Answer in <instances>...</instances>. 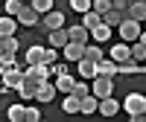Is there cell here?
I'll use <instances>...</instances> for the list:
<instances>
[{
    "label": "cell",
    "instance_id": "26",
    "mask_svg": "<svg viewBox=\"0 0 146 122\" xmlns=\"http://www.w3.org/2000/svg\"><path fill=\"white\" fill-rule=\"evenodd\" d=\"M85 58H91V61H100V58H105V52H102V47L100 44H85Z\"/></svg>",
    "mask_w": 146,
    "mask_h": 122
},
{
    "label": "cell",
    "instance_id": "32",
    "mask_svg": "<svg viewBox=\"0 0 146 122\" xmlns=\"http://www.w3.org/2000/svg\"><path fill=\"white\" fill-rule=\"evenodd\" d=\"M70 93H73V96H79V99H85V96L91 93V84H88V79H85V81H76Z\"/></svg>",
    "mask_w": 146,
    "mask_h": 122
},
{
    "label": "cell",
    "instance_id": "38",
    "mask_svg": "<svg viewBox=\"0 0 146 122\" xmlns=\"http://www.w3.org/2000/svg\"><path fill=\"white\" fill-rule=\"evenodd\" d=\"M50 73H53V76H62V73H67V64L56 61V64H50Z\"/></svg>",
    "mask_w": 146,
    "mask_h": 122
},
{
    "label": "cell",
    "instance_id": "22",
    "mask_svg": "<svg viewBox=\"0 0 146 122\" xmlns=\"http://www.w3.org/2000/svg\"><path fill=\"white\" fill-rule=\"evenodd\" d=\"M73 84H76V79H73L70 73H62V76H56V90L70 93V90H73Z\"/></svg>",
    "mask_w": 146,
    "mask_h": 122
},
{
    "label": "cell",
    "instance_id": "17",
    "mask_svg": "<svg viewBox=\"0 0 146 122\" xmlns=\"http://www.w3.org/2000/svg\"><path fill=\"white\" fill-rule=\"evenodd\" d=\"M35 90H38V81H32V79H27V76H23V84L18 87V93H21V99H23V102H29V99H35Z\"/></svg>",
    "mask_w": 146,
    "mask_h": 122
},
{
    "label": "cell",
    "instance_id": "16",
    "mask_svg": "<svg viewBox=\"0 0 146 122\" xmlns=\"http://www.w3.org/2000/svg\"><path fill=\"white\" fill-rule=\"evenodd\" d=\"M47 41H50V47L62 50V47L70 41V35H67V29H64V26H62V29H50V38H47Z\"/></svg>",
    "mask_w": 146,
    "mask_h": 122
},
{
    "label": "cell",
    "instance_id": "37",
    "mask_svg": "<svg viewBox=\"0 0 146 122\" xmlns=\"http://www.w3.org/2000/svg\"><path fill=\"white\" fill-rule=\"evenodd\" d=\"M38 119H41L38 108H27V111H23V122H38Z\"/></svg>",
    "mask_w": 146,
    "mask_h": 122
},
{
    "label": "cell",
    "instance_id": "14",
    "mask_svg": "<svg viewBox=\"0 0 146 122\" xmlns=\"http://www.w3.org/2000/svg\"><path fill=\"white\" fill-rule=\"evenodd\" d=\"M76 67H79V76H82V79H88V81L96 76V61H91V58H79V61H76Z\"/></svg>",
    "mask_w": 146,
    "mask_h": 122
},
{
    "label": "cell",
    "instance_id": "19",
    "mask_svg": "<svg viewBox=\"0 0 146 122\" xmlns=\"http://www.w3.org/2000/svg\"><path fill=\"white\" fill-rule=\"evenodd\" d=\"M120 111V102L114 99V96H105V99H100V113L102 116H114Z\"/></svg>",
    "mask_w": 146,
    "mask_h": 122
},
{
    "label": "cell",
    "instance_id": "41",
    "mask_svg": "<svg viewBox=\"0 0 146 122\" xmlns=\"http://www.w3.org/2000/svg\"><path fill=\"white\" fill-rule=\"evenodd\" d=\"M0 55H3V38H0Z\"/></svg>",
    "mask_w": 146,
    "mask_h": 122
},
{
    "label": "cell",
    "instance_id": "28",
    "mask_svg": "<svg viewBox=\"0 0 146 122\" xmlns=\"http://www.w3.org/2000/svg\"><path fill=\"white\" fill-rule=\"evenodd\" d=\"M129 50H131V58H135V61H140V64L146 61V44H140V41H131V44H129Z\"/></svg>",
    "mask_w": 146,
    "mask_h": 122
},
{
    "label": "cell",
    "instance_id": "39",
    "mask_svg": "<svg viewBox=\"0 0 146 122\" xmlns=\"http://www.w3.org/2000/svg\"><path fill=\"white\" fill-rule=\"evenodd\" d=\"M131 3H135V0H111V6H114V9H120V12H126Z\"/></svg>",
    "mask_w": 146,
    "mask_h": 122
},
{
    "label": "cell",
    "instance_id": "3",
    "mask_svg": "<svg viewBox=\"0 0 146 122\" xmlns=\"http://www.w3.org/2000/svg\"><path fill=\"white\" fill-rule=\"evenodd\" d=\"M117 32H120V38H123L126 44H131V41H137V38H140V23H137V20H131V18H126V20L117 26Z\"/></svg>",
    "mask_w": 146,
    "mask_h": 122
},
{
    "label": "cell",
    "instance_id": "35",
    "mask_svg": "<svg viewBox=\"0 0 146 122\" xmlns=\"http://www.w3.org/2000/svg\"><path fill=\"white\" fill-rule=\"evenodd\" d=\"M91 9L100 12V15H105V12L111 9V0H91Z\"/></svg>",
    "mask_w": 146,
    "mask_h": 122
},
{
    "label": "cell",
    "instance_id": "8",
    "mask_svg": "<svg viewBox=\"0 0 146 122\" xmlns=\"http://www.w3.org/2000/svg\"><path fill=\"white\" fill-rule=\"evenodd\" d=\"M62 52H64V61H79V58H85V44L67 41V44L62 47Z\"/></svg>",
    "mask_w": 146,
    "mask_h": 122
},
{
    "label": "cell",
    "instance_id": "29",
    "mask_svg": "<svg viewBox=\"0 0 146 122\" xmlns=\"http://www.w3.org/2000/svg\"><path fill=\"white\" fill-rule=\"evenodd\" d=\"M0 67H3V70L18 67V52H3V55H0Z\"/></svg>",
    "mask_w": 146,
    "mask_h": 122
},
{
    "label": "cell",
    "instance_id": "20",
    "mask_svg": "<svg viewBox=\"0 0 146 122\" xmlns=\"http://www.w3.org/2000/svg\"><path fill=\"white\" fill-rule=\"evenodd\" d=\"M108 38H111V26H108V23H100V26H94V29H91V41L105 44Z\"/></svg>",
    "mask_w": 146,
    "mask_h": 122
},
{
    "label": "cell",
    "instance_id": "1",
    "mask_svg": "<svg viewBox=\"0 0 146 122\" xmlns=\"http://www.w3.org/2000/svg\"><path fill=\"white\" fill-rule=\"evenodd\" d=\"M120 108H123L135 122H143V119H146V96H140V93H129L126 102L120 105Z\"/></svg>",
    "mask_w": 146,
    "mask_h": 122
},
{
    "label": "cell",
    "instance_id": "44",
    "mask_svg": "<svg viewBox=\"0 0 146 122\" xmlns=\"http://www.w3.org/2000/svg\"><path fill=\"white\" fill-rule=\"evenodd\" d=\"M0 76H3V67H0Z\"/></svg>",
    "mask_w": 146,
    "mask_h": 122
},
{
    "label": "cell",
    "instance_id": "2",
    "mask_svg": "<svg viewBox=\"0 0 146 122\" xmlns=\"http://www.w3.org/2000/svg\"><path fill=\"white\" fill-rule=\"evenodd\" d=\"M111 90H114V79H111V76H94V79H91V93L96 96V99L111 96Z\"/></svg>",
    "mask_w": 146,
    "mask_h": 122
},
{
    "label": "cell",
    "instance_id": "9",
    "mask_svg": "<svg viewBox=\"0 0 146 122\" xmlns=\"http://www.w3.org/2000/svg\"><path fill=\"white\" fill-rule=\"evenodd\" d=\"M108 58H114L117 64H123V61H129V58H131V50H129V44H126V41L114 44V47H111V52H108Z\"/></svg>",
    "mask_w": 146,
    "mask_h": 122
},
{
    "label": "cell",
    "instance_id": "33",
    "mask_svg": "<svg viewBox=\"0 0 146 122\" xmlns=\"http://www.w3.org/2000/svg\"><path fill=\"white\" fill-rule=\"evenodd\" d=\"M3 38V52H18V38L15 35H0Z\"/></svg>",
    "mask_w": 146,
    "mask_h": 122
},
{
    "label": "cell",
    "instance_id": "43",
    "mask_svg": "<svg viewBox=\"0 0 146 122\" xmlns=\"http://www.w3.org/2000/svg\"><path fill=\"white\" fill-rule=\"evenodd\" d=\"M143 73H146V61H143Z\"/></svg>",
    "mask_w": 146,
    "mask_h": 122
},
{
    "label": "cell",
    "instance_id": "23",
    "mask_svg": "<svg viewBox=\"0 0 146 122\" xmlns=\"http://www.w3.org/2000/svg\"><path fill=\"white\" fill-rule=\"evenodd\" d=\"M96 111H100V99H96L94 93H88V96L82 99V111H79V113L88 116V113H96Z\"/></svg>",
    "mask_w": 146,
    "mask_h": 122
},
{
    "label": "cell",
    "instance_id": "18",
    "mask_svg": "<svg viewBox=\"0 0 146 122\" xmlns=\"http://www.w3.org/2000/svg\"><path fill=\"white\" fill-rule=\"evenodd\" d=\"M62 111H64V113H79V111H82V99H79V96H73V93H64Z\"/></svg>",
    "mask_w": 146,
    "mask_h": 122
},
{
    "label": "cell",
    "instance_id": "27",
    "mask_svg": "<svg viewBox=\"0 0 146 122\" xmlns=\"http://www.w3.org/2000/svg\"><path fill=\"white\" fill-rule=\"evenodd\" d=\"M23 111H27V105H9V111H6V116H9V122H23Z\"/></svg>",
    "mask_w": 146,
    "mask_h": 122
},
{
    "label": "cell",
    "instance_id": "40",
    "mask_svg": "<svg viewBox=\"0 0 146 122\" xmlns=\"http://www.w3.org/2000/svg\"><path fill=\"white\" fill-rule=\"evenodd\" d=\"M137 41H140V44H146V32H140V38H137Z\"/></svg>",
    "mask_w": 146,
    "mask_h": 122
},
{
    "label": "cell",
    "instance_id": "45",
    "mask_svg": "<svg viewBox=\"0 0 146 122\" xmlns=\"http://www.w3.org/2000/svg\"><path fill=\"white\" fill-rule=\"evenodd\" d=\"M27 3H29V0H27Z\"/></svg>",
    "mask_w": 146,
    "mask_h": 122
},
{
    "label": "cell",
    "instance_id": "6",
    "mask_svg": "<svg viewBox=\"0 0 146 122\" xmlns=\"http://www.w3.org/2000/svg\"><path fill=\"white\" fill-rule=\"evenodd\" d=\"M18 23H21V26H35V23H41V15L27 3V6L18 12Z\"/></svg>",
    "mask_w": 146,
    "mask_h": 122
},
{
    "label": "cell",
    "instance_id": "24",
    "mask_svg": "<svg viewBox=\"0 0 146 122\" xmlns=\"http://www.w3.org/2000/svg\"><path fill=\"white\" fill-rule=\"evenodd\" d=\"M100 23H102V15H100V12H85V15H82V26L85 29H94V26H100Z\"/></svg>",
    "mask_w": 146,
    "mask_h": 122
},
{
    "label": "cell",
    "instance_id": "12",
    "mask_svg": "<svg viewBox=\"0 0 146 122\" xmlns=\"http://www.w3.org/2000/svg\"><path fill=\"white\" fill-rule=\"evenodd\" d=\"M96 76H117V61L114 58H100L96 61Z\"/></svg>",
    "mask_w": 146,
    "mask_h": 122
},
{
    "label": "cell",
    "instance_id": "21",
    "mask_svg": "<svg viewBox=\"0 0 146 122\" xmlns=\"http://www.w3.org/2000/svg\"><path fill=\"white\" fill-rule=\"evenodd\" d=\"M15 32H18V18L3 15L0 18V35H15Z\"/></svg>",
    "mask_w": 146,
    "mask_h": 122
},
{
    "label": "cell",
    "instance_id": "34",
    "mask_svg": "<svg viewBox=\"0 0 146 122\" xmlns=\"http://www.w3.org/2000/svg\"><path fill=\"white\" fill-rule=\"evenodd\" d=\"M70 9L85 15V12H91V0H70Z\"/></svg>",
    "mask_w": 146,
    "mask_h": 122
},
{
    "label": "cell",
    "instance_id": "5",
    "mask_svg": "<svg viewBox=\"0 0 146 122\" xmlns=\"http://www.w3.org/2000/svg\"><path fill=\"white\" fill-rule=\"evenodd\" d=\"M56 99V81H41L38 84V90H35V102H41V105H47V102H53Z\"/></svg>",
    "mask_w": 146,
    "mask_h": 122
},
{
    "label": "cell",
    "instance_id": "13",
    "mask_svg": "<svg viewBox=\"0 0 146 122\" xmlns=\"http://www.w3.org/2000/svg\"><path fill=\"white\" fill-rule=\"evenodd\" d=\"M123 20H126V12H120V9H114V6L108 9L105 15H102V23H108L111 29H117V26H120Z\"/></svg>",
    "mask_w": 146,
    "mask_h": 122
},
{
    "label": "cell",
    "instance_id": "10",
    "mask_svg": "<svg viewBox=\"0 0 146 122\" xmlns=\"http://www.w3.org/2000/svg\"><path fill=\"white\" fill-rule=\"evenodd\" d=\"M126 18H131V20L143 23V20H146V0H135V3L126 9Z\"/></svg>",
    "mask_w": 146,
    "mask_h": 122
},
{
    "label": "cell",
    "instance_id": "31",
    "mask_svg": "<svg viewBox=\"0 0 146 122\" xmlns=\"http://www.w3.org/2000/svg\"><path fill=\"white\" fill-rule=\"evenodd\" d=\"M29 6L38 12V15H47V12L53 9V0H29Z\"/></svg>",
    "mask_w": 146,
    "mask_h": 122
},
{
    "label": "cell",
    "instance_id": "25",
    "mask_svg": "<svg viewBox=\"0 0 146 122\" xmlns=\"http://www.w3.org/2000/svg\"><path fill=\"white\" fill-rule=\"evenodd\" d=\"M41 61H44V47L32 44L29 50H27V64H41Z\"/></svg>",
    "mask_w": 146,
    "mask_h": 122
},
{
    "label": "cell",
    "instance_id": "42",
    "mask_svg": "<svg viewBox=\"0 0 146 122\" xmlns=\"http://www.w3.org/2000/svg\"><path fill=\"white\" fill-rule=\"evenodd\" d=\"M0 93H6V87H3V81H0Z\"/></svg>",
    "mask_w": 146,
    "mask_h": 122
},
{
    "label": "cell",
    "instance_id": "36",
    "mask_svg": "<svg viewBox=\"0 0 146 122\" xmlns=\"http://www.w3.org/2000/svg\"><path fill=\"white\" fill-rule=\"evenodd\" d=\"M58 61V50L56 47H44V64H56Z\"/></svg>",
    "mask_w": 146,
    "mask_h": 122
},
{
    "label": "cell",
    "instance_id": "7",
    "mask_svg": "<svg viewBox=\"0 0 146 122\" xmlns=\"http://www.w3.org/2000/svg\"><path fill=\"white\" fill-rule=\"evenodd\" d=\"M41 23L47 29H62L64 26V12H56V9H50L47 15H41Z\"/></svg>",
    "mask_w": 146,
    "mask_h": 122
},
{
    "label": "cell",
    "instance_id": "11",
    "mask_svg": "<svg viewBox=\"0 0 146 122\" xmlns=\"http://www.w3.org/2000/svg\"><path fill=\"white\" fill-rule=\"evenodd\" d=\"M137 73H143V64H140V61H135V58L117 64V76H137Z\"/></svg>",
    "mask_w": 146,
    "mask_h": 122
},
{
    "label": "cell",
    "instance_id": "30",
    "mask_svg": "<svg viewBox=\"0 0 146 122\" xmlns=\"http://www.w3.org/2000/svg\"><path fill=\"white\" fill-rule=\"evenodd\" d=\"M27 6V0H6V15H12V18H18V12Z\"/></svg>",
    "mask_w": 146,
    "mask_h": 122
},
{
    "label": "cell",
    "instance_id": "15",
    "mask_svg": "<svg viewBox=\"0 0 146 122\" xmlns=\"http://www.w3.org/2000/svg\"><path fill=\"white\" fill-rule=\"evenodd\" d=\"M67 35H70V41H76V44H88V41H91V29H85L82 23L70 26V29H67Z\"/></svg>",
    "mask_w": 146,
    "mask_h": 122
},
{
    "label": "cell",
    "instance_id": "4",
    "mask_svg": "<svg viewBox=\"0 0 146 122\" xmlns=\"http://www.w3.org/2000/svg\"><path fill=\"white\" fill-rule=\"evenodd\" d=\"M0 81H3L6 90H18L23 84V70L21 67H12V70H3V76H0Z\"/></svg>",
    "mask_w": 146,
    "mask_h": 122
}]
</instances>
